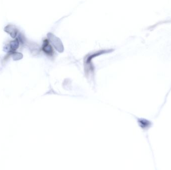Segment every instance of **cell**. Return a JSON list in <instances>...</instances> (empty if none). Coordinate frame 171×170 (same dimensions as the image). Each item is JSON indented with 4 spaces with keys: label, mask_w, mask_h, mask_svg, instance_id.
I'll return each mask as SVG.
<instances>
[{
    "label": "cell",
    "mask_w": 171,
    "mask_h": 170,
    "mask_svg": "<svg viewBox=\"0 0 171 170\" xmlns=\"http://www.w3.org/2000/svg\"><path fill=\"white\" fill-rule=\"evenodd\" d=\"M43 50L45 52L48 53L49 55H52L53 52V48L51 47V45H50L48 41H45V43H44Z\"/></svg>",
    "instance_id": "cell-2"
},
{
    "label": "cell",
    "mask_w": 171,
    "mask_h": 170,
    "mask_svg": "<svg viewBox=\"0 0 171 170\" xmlns=\"http://www.w3.org/2000/svg\"><path fill=\"white\" fill-rule=\"evenodd\" d=\"M137 123L140 128L144 131H148L153 125V123L151 121L146 119L145 118H136Z\"/></svg>",
    "instance_id": "cell-1"
}]
</instances>
